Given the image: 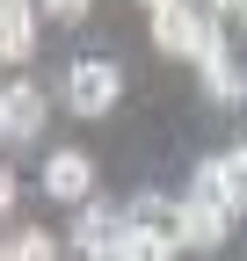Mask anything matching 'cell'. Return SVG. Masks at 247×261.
Returning a JSON list of instances; mask_svg holds the SVG:
<instances>
[{"instance_id":"cell-2","label":"cell","mask_w":247,"mask_h":261,"mask_svg":"<svg viewBox=\"0 0 247 261\" xmlns=\"http://www.w3.org/2000/svg\"><path fill=\"white\" fill-rule=\"evenodd\" d=\"M116 94H124V73L109 58H80L73 73H66V109L73 116H102V109H116Z\"/></svg>"},{"instance_id":"cell-7","label":"cell","mask_w":247,"mask_h":261,"mask_svg":"<svg viewBox=\"0 0 247 261\" xmlns=\"http://www.w3.org/2000/svg\"><path fill=\"white\" fill-rule=\"evenodd\" d=\"M196 65H204V94H211V102H218V109H226V102H240V94H247V80H240V65H233V51H226V29H218V37L204 44V58H196Z\"/></svg>"},{"instance_id":"cell-14","label":"cell","mask_w":247,"mask_h":261,"mask_svg":"<svg viewBox=\"0 0 247 261\" xmlns=\"http://www.w3.org/2000/svg\"><path fill=\"white\" fill-rule=\"evenodd\" d=\"M211 15H240V0H211Z\"/></svg>"},{"instance_id":"cell-1","label":"cell","mask_w":247,"mask_h":261,"mask_svg":"<svg viewBox=\"0 0 247 261\" xmlns=\"http://www.w3.org/2000/svg\"><path fill=\"white\" fill-rule=\"evenodd\" d=\"M211 37H218V22H211V8H196V0L153 8V44H160L167 58H204Z\"/></svg>"},{"instance_id":"cell-16","label":"cell","mask_w":247,"mask_h":261,"mask_svg":"<svg viewBox=\"0 0 247 261\" xmlns=\"http://www.w3.org/2000/svg\"><path fill=\"white\" fill-rule=\"evenodd\" d=\"M0 261H8V240H0Z\"/></svg>"},{"instance_id":"cell-5","label":"cell","mask_w":247,"mask_h":261,"mask_svg":"<svg viewBox=\"0 0 247 261\" xmlns=\"http://www.w3.org/2000/svg\"><path fill=\"white\" fill-rule=\"evenodd\" d=\"M226 232H233V211L218 203V196H196V189L182 196V247L211 254V247H226Z\"/></svg>"},{"instance_id":"cell-6","label":"cell","mask_w":247,"mask_h":261,"mask_svg":"<svg viewBox=\"0 0 247 261\" xmlns=\"http://www.w3.org/2000/svg\"><path fill=\"white\" fill-rule=\"evenodd\" d=\"M44 196H58V203H87L95 196V160L73 152V145H58L44 160Z\"/></svg>"},{"instance_id":"cell-4","label":"cell","mask_w":247,"mask_h":261,"mask_svg":"<svg viewBox=\"0 0 247 261\" xmlns=\"http://www.w3.org/2000/svg\"><path fill=\"white\" fill-rule=\"evenodd\" d=\"M124 240H131V218L109 211V203H87V211L73 218V247H80L87 261H116V254H124Z\"/></svg>"},{"instance_id":"cell-9","label":"cell","mask_w":247,"mask_h":261,"mask_svg":"<svg viewBox=\"0 0 247 261\" xmlns=\"http://www.w3.org/2000/svg\"><path fill=\"white\" fill-rule=\"evenodd\" d=\"M8 261H58V240L44 232V225H29V232L8 240Z\"/></svg>"},{"instance_id":"cell-8","label":"cell","mask_w":247,"mask_h":261,"mask_svg":"<svg viewBox=\"0 0 247 261\" xmlns=\"http://www.w3.org/2000/svg\"><path fill=\"white\" fill-rule=\"evenodd\" d=\"M29 51H37V8L0 0V58H29Z\"/></svg>"},{"instance_id":"cell-10","label":"cell","mask_w":247,"mask_h":261,"mask_svg":"<svg viewBox=\"0 0 247 261\" xmlns=\"http://www.w3.org/2000/svg\"><path fill=\"white\" fill-rule=\"evenodd\" d=\"M218 174H226V203L247 211V145H233V152L218 160Z\"/></svg>"},{"instance_id":"cell-3","label":"cell","mask_w":247,"mask_h":261,"mask_svg":"<svg viewBox=\"0 0 247 261\" xmlns=\"http://www.w3.org/2000/svg\"><path fill=\"white\" fill-rule=\"evenodd\" d=\"M44 116H51V102H44L37 80H8V87H0V138H8V145H37Z\"/></svg>"},{"instance_id":"cell-15","label":"cell","mask_w":247,"mask_h":261,"mask_svg":"<svg viewBox=\"0 0 247 261\" xmlns=\"http://www.w3.org/2000/svg\"><path fill=\"white\" fill-rule=\"evenodd\" d=\"M145 8H175V0H145Z\"/></svg>"},{"instance_id":"cell-11","label":"cell","mask_w":247,"mask_h":261,"mask_svg":"<svg viewBox=\"0 0 247 261\" xmlns=\"http://www.w3.org/2000/svg\"><path fill=\"white\" fill-rule=\"evenodd\" d=\"M116 261H175V247H167V240H153V232H131Z\"/></svg>"},{"instance_id":"cell-13","label":"cell","mask_w":247,"mask_h":261,"mask_svg":"<svg viewBox=\"0 0 247 261\" xmlns=\"http://www.w3.org/2000/svg\"><path fill=\"white\" fill-rule=\"evenodd\" d=\"M8 211H15V167L0 160V218H8Z\"/></svg>"},{"instance_id":"cell-12","label":"cell","mask_w":247,"mask_h":261,"mask_svg":"<svg viewBox=\"0 0 247 261\" xmlns=\"http://www.w3.org/2000/svg\"><path fill=\"white\" fill-rule=\"evenodd\" d=\"M37 8H44L51 22H80V15H87V0H37Z\"/></svg>"}]
</instances>
